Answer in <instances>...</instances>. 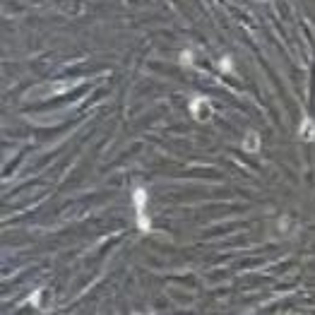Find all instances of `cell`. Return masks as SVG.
Here are the masks:
<instances>
[{
	"label": "cell",
	"mask_w": 315,
	"mask_h": 315,
	"mask_svg": "<svg viewBox=\"0 0 315 315\" xmlns=\"http://www.w3.org/2000/svg\"><path fill=\"white\" fill-rule=\"evenodd\" d=\"M144 200H147L144 190H137V193H135V204H137V214H140V226H142L144 231H149V222H147V217H144Z\"/></svg>",
	"instance_id": "cell-1"
},
{
	"label": "cell",
	"mask_w": 315,
	"mask_h": 315,
	"mask_svg": "<svg viewBox=\"0 0 315 315\" xmlns=\"http://www.w3.org/2000/svg\"><path fill=\"white\" fill-rule=\"evenodd\" d=\"M68 85L65 82H58V85H44V87H36L34 91H31V96H39V94H58V91H65Z\"/></svg>",
	"instance_id": "cell-2"
},
{
	"label": "cell",
	"mask_w": 315,
	"mask_h": 315,
	"mask_svg": "<svg viewBox=\"0 0 315 315\" xmlns=\"http://www.w3.org/2000/svg\"><path fill=\"white\" fill-rule=\"evenodd\" d=\"M301 135H303V140H315V123L311 118H306L301 123Z\"/></svg>",
	"instance_id": "cell-3"
},
{
	"label": "cell",
	"mask_w": 315,
	"mask_h": 315,
	"mask_svg": "<svg viewBox=\"0 0 315 315\" xmlns=\"http://www.w3.org/2000/svg\"><path fill=\"white\" fill-rule=\"evenodd\" d=\"M243 147H246L248 152H255V149L260 147L258 135H255V133H248V137H246V144H243Z\"/></svg>",
	"instance_id": "cell-4"
}]
</instances>
